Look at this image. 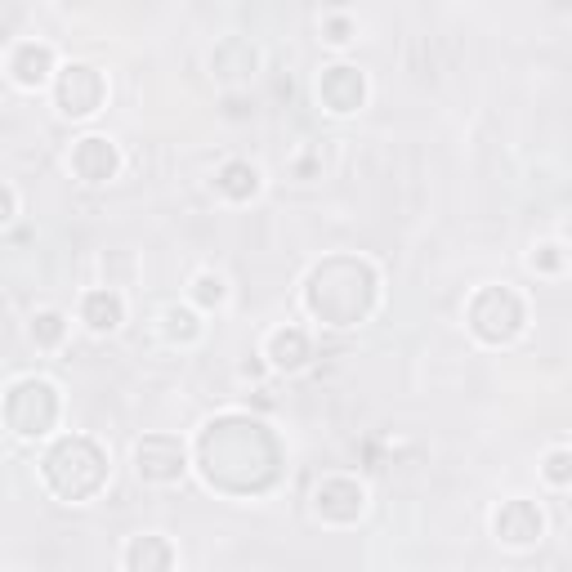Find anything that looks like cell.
<instances>
[{"mask_svg":"<svg viewBox=\"0 0 572 572\" xmlns=\"http://www.w3.org/2000/svg\"><path fill=\"white\" fill-rule=\"evenodd\" d=\"M108 461L90 438H63L50 456H45V483L59 492L63 501H85L103 488Z\"/></svg>","mask_w":572,"mask_h":572,"instance_id":"3957f363","label":"cell"},{"mask_svg":"<svg viewBox=\"0 0 572 572\" xmlns=\"http://www.w3.org/2000/svg\"><path fill=\"white\" fill-rule=\"evenodd\" d=\"M197 456L206 483L224 492H264L278 479V438L246 416H224L206 425Z\"/></svg>","mask_w":572,"mask_h":572,"instance_id":"6da1fadb","label":"cell"},{"mask_svg":"<svg viewBox=\"0 0 572 572\" xmlns=\"http://www.w3.org/2000/svg\"><path fill=\"white\" fill-rule=\"evenodd\" d=\"M224 193L228 197H251L255 193V170L251 166H242V161H233V166H224Z\"/></svg>","mask_w":572,"mask_h":572,"instance_id":"9a60e30c","label":"cell"},{"mask_svg":"<svg viewBox=\"0 0 572 572\" xmlns=\"http://www.w3.org/2000/svg\"><path fill=\"white\" fill-rule=\"evenodd\" d=\"M318 510L327 514V519H336V523L358 519V510H362L358 483H349V479H327V483L318 488Z\"/></svg>","mask_w":572,"mask_h":572,"instance_id":"ba28073f","label":"cell"},{"mask_svg":"<svg viewBox=\"0 0 572 572\" xmlns=\"http://www.w3.org/2000/svg\"><path fill=\"white\" fill-rule=\"evenodd\" d=\"M99 99H103L99 72H90V68H68V72H63L59 103H63V112H68V117H90V112L99 108Z\"/></svg>","mask_w":572,"mask_h":572,"instance_id":"52a82bcc","label":"cell"},{"mask_svg":"<svg viewBox=\"0 0 572 572\" xmlns=\"http://www.w3.org/2000/svg\"><path fill=\"white\" fill-rule=\"evenodd\" d=\"M219 295H224L219 278H202V282H197V300H202V304H219Z\"/></svg>","mask_w":572,"mask_h":572,"instance_id":"d6986e66","label":"cell"},{"mask_svg":"<svg viewBox=\"0 0 572 572\" xmlns=\"http://www.w3.org/2000/svg\"><path fill=\"white\" fill-rule=\"evenodd\" d=\"M166 322H170V336H179V340H188V336H193V313H179V309H170L166 313Z\"/></svg>","mask_w":572,"mask_h":572,"instance_id":"ac0fdd59","label":"cell"},{"mask_svg":"<svg viewBox=\"0 0 572 572\" xmlns=\"http://www.w3.org/2000/svg\"><path fill=\"white\" fill-rule=\"evenodd\" d=\"M130 568H170V550L157 546V541H139V546H130Z\"/></svg>","mask_w":572,"mask_h":572,"instance_id":"2e32d148","label":"cell"},{"mask_svg":"<svg viewBox=\"0 0 572 572\" xmlns=\"http://www.w3.org/2000/svg\"><path fill=\"white\" fill-rule=\"evenodd\" d=\"M14 72H18V81H41L45 72H50V50H41V45H23L18 50V59H14Z\"/></svg>","mask_w":572,"mask_h":572,"instance_id":"4fadbf2b","label":"cell"},{"mask_svg":"<svg viewBox=\"0 0 572 572\" xmlns=\"http://www.w3.org/2000/svg\"><path fill=\"white\" fill-rule=\"evenodd\" d=\"M72 166H76V175H81V179L99 184V179H108L112 170H117V152H112L108 139H85L81 148H76Z\"/></svg>","mask_w":572,"mask_h":572,"instance_id":"8fae6325","label":"cell"},{"mask_svg":"<svg viewBox=\"0 0 572 572\" xmlns=\"http://www.w3.org/2000/svg\"><path fill=\"white\" fill-rule=\"evenodd\" d=\"M59 416V398L45 380H18L5 398V421L18 429V434H45Z\"/></svg>","mask_w":572,"mask_h":572,"instance_id":"277c9868","label":"cell"},{"mask_svg":"<svg viewBox=\"0 0 572 572\" xmlns=\"http://www.w3.org/2000/svg\"><path fill=\"white\" fill-rule=\"evenodd\" d=\"M32 336L41 340V345H54V340L63 336V318L59 313H41V318L32 322Z\"/></svg>","mask_w":572,"mask_h":572,"instance_id":"e0dca14e","label":"cell"},{"mask_svg":"<svg viewBox=\"0 0 572 572\" xmlns=\"http://www.w3.org/2000/svg\"><path fill=\"white\" fill-rule=\"evenodd\" d=\"M550 479H555V483L568 479V456H555V461H550Z\"/></svg>","mask_w":572,"mask_h":572,"instance_id":"ffe728a7","label":"cell"},{"mask_svg":"<svg viewBox=\"0 0 572 572\" xmlns=\"http://www.w3.org/2000/svg\"><path fill=\"white\" fill-rule=\"evenodd\" d=\"M371 295H376V278H371L367 264L358 260H331L313 273L309 282V304L313 313H322L336 327H349L362 313L371 309Z\"/></svg>","mask_w":572,"mask_h":572,"instance_id":"7a4b0ae2","label":"cell"},{"mask_svg":"<svg viewBox=\"0 0 572 572\" xmlns=\"http://www.w3.org/2000/svg\"><path fill=\"white\" fill-rule=\"evenodd\" d=\"M9 211H14V197H9L5 188H0V224H5V219H9Z\"/></svg>","mask_w":572,"mask_h":572,"instance_id":"44dd1931","label":"cell"},{"mask_svg":"<svg viewBox=\"0 0 572 572\" xmlns=\"http://www.w3.org/2000/svg\"><path fill=\"white\" fill-rule=\"evenodd\" d=\"M179 470H184V452H179L175 438L157 434V438H143L139 443V474L152 483H170L179 479Z\"/></svg>","mask_w":572,"mask_h":572,"instance_id":"8992f818","label":"cell"},{"mask_svg":"<svg viewBox=\"0 0 572 572\" xmlns=\"http://www.w3.org/2000/svg\"><path fill=\"white\" fill-rule=\"evenodd\" d=\"M85 318H90V327L94 331H112L121 322V300L117 295H90V300H85Z\"/></svg>","mask_w":572,"mask_h":572,"instance_id":"7c38bea8","label":"cell"},{"mask_svg":"<svg viewBox=\"0 0 572 572\" xmlns=\"http://www.w3.org/2000/svg\"><path fill=\"white\" fill-rule=\"evenodd\" d=\"M318 94L327 99L331 112H349V108H358L362 103V76L354 68H331L327 76H322Z\"/></svg>","mask_w":572,"mask_h":572,"instance_id":"30bf717a","label":"cell"},{"mask_svg":"<svg viewBox=\"0 0 572 572\" xmlns=\"http://www.w3.org/2000/svg\"><path fill=\"white\" fill-rule=\"evenodd\" d=\"M304 354H309V340H304L300 331H282V336H273V362H282V367H300Z\"/></svg>","mask_w":572,"mask_h":572,"instance_id":"5bb4252c","label":"cell"},{"mask_svg":"<svg viewBox=\"0 0 572 572\" xmlns=\"http://www.w3.org/2000/svg\"><path fill=\"white\" fill-rule=\"evenodd\" d=\"M497 532L505 541H514V546H523V541H537L541 537V514L537 505L528 501H510L505 510L497 514Z\"/></svg>","mask_w":572,"mask_h":572,"instance_id":"9c48e42d","label":"cell"},{"mask_svg":"<svg viewBox=\"0 0 572 572\" xmlns=\"http://www.w3.org/2000/svg\"><path fill=\"white\" fill-rule=\"evenodd\" d=\"M470 322H474V331H479L483 340L497 345V340H510L514 331H519L523 304H519V295L505 291V286H488V291L470 304Z\"/></svg>","mask_w":572,"mask_h":572,"instance_id":"5b68a950","label":"cell"}]
</instances>
